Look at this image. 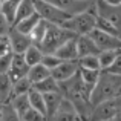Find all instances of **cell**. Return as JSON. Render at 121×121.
<instances>
[{
    "label": "cell",
    "mask_w": 121,
    "mask_h": 121,
    "mask_svg": "<svg viewBox=\"0 0 121 121\" xmlns=\"http://www.w3.org/2000/svg\"><path fill=\"white\" fill-rule=\"evenodd\" d=\"M74 37H77V35H74L71 31L65 29V28L58 26V25L49 23L48 25L46 35H44V39H43V41H41V44L39 48L43 54H54L65 41L74 39Z\"/></svg>",
    "instance_id": "cell-3"
},
{
    "label": "cell",
    "mask_w": 121,
    "mask_h": 121,
    "mask_svg": "<svg viewBox=\"0 0 121 121\" xmlns=\"http://www.w3.org/2000/svg\"><path fill=\"white\" fill-rule=\"evenodd\" d=\"M118 95H121V89H120V94H118Z\"/></svg>",
    "instance_id": "cell-42"
},
{
    "label": "cell",
    "mask_w": 121,
    "mask_h": 121,
    "mask_svg": "<svg viewBox=\"0 0 121 121\" xmlns=\"http://www.w3.org/2000/svg\"><path fill=\"white\" fill-rule=\"evenodd\" d=\"M106 72H109V74H112V75H118V77H121V54L115 58V61L106 69Z\"/></svg>",
    "instance_id": "cell-35"
},
{
    "label": "cell",
    "mask_w": 121,
    "mask_h": 121,
    "mask_svg": "<svg viewBox=\"0 0 121 121\" xmlns=\"http://www.w3.org/2000/svg\"><path fill=\"white\" fill-rule=\"evenodd\" d=\"M48 77H51V71L48 68H44L41 63H39L35 66H31L29 71H28V75H26V78L31 81V84H35V83L44 80Z\"/></svg>",
    "instance_id": "cell-18"
},
{
    "label": "cell",
    "mask_w": 121,
    "mask_h": 121,
    "mask_svg": "<svg viewBox=\"0 0 121 121\" xmlns=\"http://www.w3.org/2000/svg\"><path fill=\"white\" fill-rule=\"evenodd\" d=\"M0 121H22L11 103L0 104Z\"/></svg>",
    "instance_id": "cell-29"
},
{
    "label": "cell",
    "mask_w": 121,
    "mask_h": 121,
    "mask_svg": "<svg viewBox=\"0 0 121 121\" xmlns=\"http://www.w3.org/2000/svg\"><path fill=\"white\" fill-rule=\"evenodd\" d=\"M22 0H5L2 3V8H0V14L6 18L9 25H14V20H15V12H17V8L20 5Z\"/></svg>",
    "instance_id": "cell-16"
},
{
    "label": "cell",
    "mask_w": 121,
    "mask_h": 121,
    "mask_svg": "<svg viewBox=\"0 0 121 121\" xmlns=\"http://www.w3.org/2000/svg\"><path fill=\"white\" fill-rule=\"evenodd\" d=\"M20 120L22 121H46V117H44L43 113L34 110V109H28L26 112L22 115Z\"/></svg>",
    "instance_id": "cell-33"
},
{
    "label": "cell",
    "mask_w": 121,
    "mask_h": 121,
    "mask_svg": "<svg viewBox=\"0 0 121 121\" xmlns=\"http://www.w3.org/2000/svg\"><path fill=\"white\" fill-rule=\"evenodd\" d=\"M95 11L98 17L112 23L121 34V6H110L103 0H95Z\"/></svg>",
    "instance_id": "cell-5"
},
{
    "label": "cell",
    "mask_w": 121,
    "mask_h": 121,
    "mask_svg": "<svg viewBox=\"0 0 121 121\" xmlns=\"http://www.w3.org/2000/svg\"><path fill=\"white\" fill-rule=\"evenodd\" d=\"M34 8H35V12L43 20L49 22V23H52V25L61 26L68 18H71V14L55 8L54 5L48 3L46 0H34Z\"/></svg>",
    "instance_id": "cell-4"
},
{
    "label": "cell",
    "mask_w": 121,
    "mask_h": 121,
    "mask_svg": "<svg viewBox=\"0 0 121 121\" xmlns=\"http://www.w3.org/2000/svg\"><path fill=\"white\" fill-rule=\"evenodd\" d=\"M9 29H11V25L6 22V18L3 17L2 14H0V39H3V37H8V32Z\"/></svg>",
    "instance_id": "cell-37"
},
{
    "label": "cell",
    "mask_w": 121,
    "mask_h": 121,
    "mask_svg": "<svg viewBox=\"0 0 121 121\" xmlns=\"http://www.w3.org/2000/svg\"><path fill=\"white\" fill-rule=\"evenodd\" d=\"M28 100H29L31 109L37 110V112L43 113V115L46 117V106H44V97H43V94H40L39 91H35V89L32 87L29 92H28Z\"/></svg>",
    "instance_id": "cell-20"
},
{
    "label": "cell",
    "mask_w": 121,
    "mask_h": 121,
    "mask_svg": "<svg viewBox=\"0 0 121 121\" xmlns=\"http://www.w3.org/2000/svg\"><path fill=\"white\" fill-rule=\"evenodd\" d=\"M95 29L101 31V32H104V34H109V35H113V37H121L120 31L117 29L112 23H109L107 20L98 17V15H97V22H95Z\"/></svg>",
    "instance_id": "cell-27"
},
{
    "label": "cell",
    "mask_w": 121,
    "mask_h": 121,
    "mask_svg": "<svg viewBox=\"0 0 121 121\" xmlns=\"http://www.w3.org/2000/svg\"><path fill=\"white\" fill-rule=\"evenodd\" d=\"M100 72L101 71H91V69H81V68H78V74H80L83 83L91 84V86H95V83L98 81Z\"/></svg>",
    "instance_id": "cell-31"
},
{
    "label": "cell",
    "mask_w": 121,
    "mask_h": 121,
    "mask_svg": "<svg viewBox=\"0 0 121 121\" xmlns=\"http://www.w3.org/2000/svg\"><path fill=\"white\" fill-rule=\"evenodd\" d=\"M46 2L54 5L55 8L61 9V11L68 12V14L75 15L92 8L95 0H46Z\"/></svg>",
    "instance_id": "cell-6"
},
{
    "label": "cell",
    "mask_w": 121,
    "mask_h": 121,
    "mask_svg": "<svg viewBox=\"0 0 121 121\" xmlns=\"http://www.w3.org/2000/svg\"><path fill=\"white\" fill-rule=\"evenodd\" d=\"M54 54H55L60 60H63V61H75V60H78L77 37H74V39L65 41V43H63Z\"/></svg>",
    "instance_id": "cell-14"
},
{
    "label": "cell",
    "mask_w": 121,
    "mask_h": 121,
    "mask_svg": "<svg viewBox=\"0 0 121 121\" xmlns=\"http://www.w3.org/2000/svg\"><path fill=\"white\" fill-rule=\"evenodd\" d=\"M44 106H46V121L54 115V112L57 110V107L60 106L63 100L61 92H51V94H44Z\"/></svg>",
    "instance_id": "cell-15"
},
{
    "label": "cell",
    "mask_w": 121,
    "mask_h": 121,
    "mask_svg": "<svg viewBox=\"0 0 121 121\" xmlns=\"http://www.w3.org/2000/svg\"><path fill=\"white\" fill-rule=\"evenodd\" d=\"M117 112H118V109H117L115 100H107L94 106L87 121H110V118Z\"/></svg>",
    "instance_id": "cell-7"
},
{
    "label": "cell",
    "mask_w": 121,
    "mask_h": 121,
    "mask_svg": "<svg viewBox=\"0 0 121 121\" xmlns=\"http://www.w3.org/2000/svg\"><path fill=\"white\" fill-rule=\"evenodd\" d=\"M121 54L120 49H107V51H101L100 54H98V61H100V68L101 71H106L107 68H109L110 65H112L113 61H115V58Z\"/></svg>",
    "instance_id": "cell-22"
},
{
    "label": "cell",
    "mask_w": 121,
    "mask_h": 121,
    "mask_svg": "<svg viewBox=\"0 0 121 121\" xmlns=\"http://www.w3.org/2000/svg\"><path fill=\"white\" fill-rule=\"evenodd\" d=\"M3 2H5V0H2V3H3Z\"/></svg>",
    "instance_id": "cell-43"
},
{
    "label": "cell",
    "mask_w": 121,
    "mask_h": 121,
    "mask_svg": "<svg viewBox=\"0 0 121 121\" xmlns=\"http://www.w3.org/2000/svg\"><path fill=\"white\" fill-rule=\"evenodd\" d=\"M28 71H29V66L26 65L23 55H18V54H12V63L11 68L8 71V77L12 83L22 80L28 75Z\"/></svg>",
    "instance_id": "cell-12"
},
{
    "label": "cell",
    "mask_w": 121,
    "mask_h": 121,
    "mask_svg": "<svg viewBox=\"0 0 121 121\" xmlns=\"http://www.w3.org/2000/svg\"><path fill=\"white\" fill-rule=\"evenodd\" d=\"M9 103H11V106L14 107L15 112L18 113L20 118H22V115H23L28 109H31L29 100H28V94L26 95H17V97H12V100L9 101Z\"/></svg>",
    "instance_id": "cell-26"
},
{
    "label": "cell",
    "mask_w": 121,
    "mask_h": 121,
    "mask_svg": "<svg viewBox=\"0 0 121 121\" xmlns=\"http://www.w3.org/2000/svg\"><path fill=\"white\" fill-rule=\"evenodd\" d=\"M103 2L110 6H121V0H103Z\"/></svg>",
    "instance_id": "cell-38"
},
{
    "label": "cell",
    "mask_w": 121,
    "mask_h": 121,
    "mask_svg": "<svg viewBox=\"0 0 121 121\" xmlns=\"http://www.w3.org/2000/svg\"><path fill=\"white\" fill-rule=\"evenodd\" d=\"M8 54H12L11 44H9L8 37H3V39H0V57L8 55Z\"/></svg>",
    "instance_id": "cell-36"
},
{
    "label": "cell",
    "mask_w": 121,
    "mask_h": 121,
    "mask_svg": "<svg viewBox=\"0 0 121 121\" xmlns=\"http://www.w3.org/2000/svg\"><path fill=\"white\" fill-rule=\"evenodd\" d=\"M113 100H115V104H117V109H118V110H121V95H117V97L113 98Z\"/></svg>",
    "instance_id": "cell-39"
},
{
    "label": "cell",
    "mask_w": 121,
    "mask_h": 121,
    "mask_svg": "<svg viewBox=\"0 0 121 121\" xmlns=\"http://www.w3.org/2000/svg\"><path fill=\"white\" fill-rule=\"evenodd\" d=\"M11 63H12V54L0 57V74H8L9 68H11Z\"/></svg>",
    "instance_id": "cell-34"
},
{
    "label": "cell",
    "mask_w": 121,
    "mask_h": 121,
    "mask_svg": "<svg viewBox=\"0 0 121 121\" xmlns=\"http://www.w3.org/2000/svg\"><path fill=\"white\" fill-rule=\"evenodd\" d=\"M0 8H2V0H0Z\"/></svg>",
    "instance_id": "cell-41"
},
{
    "label": "cell",
    "mask_w": 121,
    "mask_h": 121,
    "mask_svg": "<svg viewBox=\"0 0 121 121\" xmlns=\"http://www.w3.org/2000/svg\"><path fill=\"white\" fill-rule=\"evenodd\" d=\"M61 61L63 60H60L55 54H43V58H41V65H43L44 68H48L49 71L55 69Z\"/></svg>",
    "instance_id": "cell-32"
},
{
    "label": "cell",
    "mask_w": 121,
    "mask_h": 121,
    "mask_svg": "<svg viewBox=\"0 0 121 121\" xmlns=\"http://www.w3.org/2000/svg\"><path fill=\"white\" fill-rule=\"evenodd\" d=\"M48 121H83V120L80 118V115H78L77 109L74 107V104L63 97L60 106L57 107L54 115Z\"/></svg>",
    "instance_id": "cell-8"
},
{
    "label": "cell",
    "mask_w": 121,
    "mask_h": 121,
    "mask_svg": "<svg viewBox=\"0 0 121 121\" xmlns=\"http://www.w3.org/2000/svg\"><path fill=\"white\" fill-rule=\"evenodd\" d=\"M110 121H121V110H118V112L110 118Z\"/></svg>",
    "instance_id": "cell-40"
},
{
    "label": "cell",
    "mask_w": 121,
    "mask_h": 121,
    "mask_svg": "<svg viewBox=\"0 0 121 121\" xmlns=\"http://www.w3.org/2000/svg\"><path fill=\"white\" fill-rule=\"evenodd\" d=\"M35 12V8H34V0H22L20 5L17 8V12H15V20H14V25L22 22L23 18L29 17ZM12 25V26H14Z\"/></svg>",
    "instance_id": "cell-21"
},
{
    "label": "cell",
    "mask_w": 121,
    "mask_h": 121,
    "mask_svg": "<svg viewBox=\"0 0 121 121\" xmlns=\"http://www.w3.org/2000/svg\"><path fill=\"white\" fill-rule=\"evenodd\" d=\"M89 35H91V39L95 41V44L101 51H107V49H120L121 51V37L109 35V34H104L98 29H94Z\"/></svg>",
    "instance_id": "cell-10"
},
{
    "label": "cell",
    "mask_w": 121,
    "mask_h": 121,
    "mask_svg": "<svg viewBox=\"0 0 121 121\" xmlns=\"http://www.w3.org/2000/svg\"><path fill=\"white\" fill-rule=\"evenodd\" d=\"M8 40H9V44H11L12 54H18V55H23L25 51L32 44L29 35L18 32L14 26H11V29L8 32Z\"/></svg>",
    "instance_id": "cell-9"
},
{
    "label": "cell",
    "mask_w": 121,
    "mask_h": 121,
    "mask_svg": "<svg viewBox=\"0 0 121 121\" xmlns=\"http://www.w3.org/2000/svg\"><path fill=\"white\" fill-rule=\"evenodd\" d=\"M12 100V81L8 74H0V104H6Z\"/></svg>",
    "instance_id": "cell-19"
},
{
    "label": "cell",
    "mask_w": 121,
    "mask_h": 121,
    "mask_svg": "<svg viewBox=\"0 0 121 121\" xmlns=\"http://www.w3.org/2000/svg\"><path fill=\"white\" fill-rule=\"evenodd\" d=\"M95 22H97V11H95V3L87 11L80 14L71 15V18L61 25V28L71 31L74 35H89L95 29Z\"/></svg>",
    "instance_id": "cell-2"
},
{
    "label": "cell",
    "mask_w": 121,
    "mask_h": 121,
    "mask_svg": "<svg viewBox=\"0 0 121 121\" xmlns=\"http://www.w3.org/2000/svg\"><path fill=\"white\" fill-rule=\"evenodd\" d=\"M23 58H25V61H26V65L31 68V66H35V65H39V63H41L43 52L40 51L39 46H35V44H31V46L28 48L26 51H25Z\"/></svg>",
    "instance_id": "cell-23"
},
{
    "label": "cell",
    "mask_w": 121,
    "mask_h": 121,
    "mask_svg": "<svg viewBox=\"0 0 121 121\" xmlns=\"http://www.w3.org/2000/svg\"><path fill=\"white\" fill-rule=\"evenodd\" d=\"M31 89H32V84H31V81L25 77V78H22V80L12 83V97H17V95H26Z\"/></svg>",
    "instance_id": "cell-30"
},
{
    "label": "cell",
    "mask_w": 121,
    "mask_h": 121,
    "mask_svg": "<svg viewBox=\"0 0 121 121\" xmlns=\"http://www.w3.org/2000/svg\"><path fill=\"white\" fill-rule=\"evenodd\" d=\"M78 72V63L75 61H61L55 69L51 71V77L54 78L57 83H63L69 80L71 77H74Z\"/></svg>",
    "instance_id": "cell-11"
},
{
    "label": "cell",
    "mask_w": 121,
    "mask_h": 121,
    "mask_svg": "<svg viewBox=\"0 0 121 121\" xmlns=\"http://www.w3.org/2000/svg\"><path fill=\"white\" fill-rule=\"evenodd\" d=\"M32 87L35 89V91H39L40 94H51V92H58L60 91V86L58 83L54 80L52 77H48L44 78V80H41L39 83H35V84H32Z\"/></svg>",
    "instance_id": "cell-25"
},
{
    "label": "cell",
    "mask_w": 121,
    "mask_h": 121,
    "mask_svg": "<svg viewBox=\"0 0 121 121\" xmlns=\"http://www.w3.org/2000/svg\"><path fill=\"white\" fill-rule=\"evenodd\" d=\"M78 68L81 69H91V71H101L100 68V61H98L97 55H87V57H81L77 60Z\"/></svg>",
    "instance_id": "cell-28"
},
{
    "label": "cell",
    "mask_w": 121,
    "mask_h": 121,
    "mask_svg": "<svg viewBox=\"0 0 121 121\" xmlns=\"http://www.w3.org/2000/svg\"><path fill=\"white\" fill-rule=\"evenodd\" d=\"M48 25H49V22L46 20H41L37 23V26L32 29V32L29 34V39L32 41V44H35V46H40L41 41H43L44 35H46V31H48Z\"/></svg>",
    "instance_id": "cell-24"
},
{
    "label": "cell",
    "mask_w": 121,
    "mask_h": 121,
    "mask_svg": "<svg viewBox=\"0 0 121 121\" xmlns=\"http://www.w3.org/2000/svg\"><path fill=\"white\" fill-rule=\"evenodd\" d=\"M77 51H78V58L87 55H98L101 52V49L95 44V41L91 39V35L77 37Z\"/></svg>",
    "instance_id": "cell-13"
},
{
    "label": "cell",
    "mask_w": 121,
    "mask_h": 121,
    "mask_svg": "<svg viewBox=\"0 0 121 121\" xmlns=\"http://www.w3.org/2000/svg\"><path fill=\"white\" fill-rule=\"evenodd\" d=\"M41 20V17L37 12H34L32 15H29V17H26V18H23L22 22H18V23H15L14 25V28L18 31V32H22V34H26V35H29L31 32H32V29L37 26V23Z\"/></svg>",
    "instance_id": "cell-17"
},
{
    "label": "cell",
    "mask_w": 121,
    "mask_h": 121,
    "mask_svg": "<svg viewBox=\"0 0 121 121\" xmlns=\"http://www.w3.org/2000/svg\"><path fill=\"white\" fill-rule=\"evenodd\" d=\"M121 89V77L112 75L106 71L100 72L98 81L95 83L91 94V104L97 106L98 103H103L107 100H113L120 94Z\"/></svg>",
    "instance_id": "cell-1"
}]
</instances>
